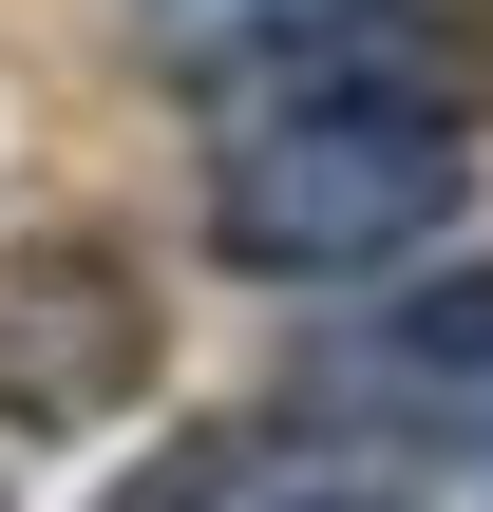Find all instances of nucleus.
<instances>
[{
	"label": "nucleus",
	"mask_w": 493,
	"mask_h": 512,
	"mask_svg": "<svg viewBox=\"0 0 493 512\" xmlns=\"http://www.w3.org/2000/svg\"><path fill=\"white\" fill-rule=\"evenodd\" d=\"M475 190V76H266L209 152V247L266 285L380 266Z\"/></svg>",
	"instance_id": "nucleus-1"
},
{
	"label": "nucleus",
	"mask_w": 493,
	"mask_h": 512,
	"mask_svg": "<svg viewBox=\"0 0 493 512\" xmlns=\"http://www.w3.org/2000/svg\"><path fill=\"white\" fill-rule=\"evenodd\" d=\"M152 361H171V323H152V285H133L114 247H0V418H19V437L133 418Z\"/></svg>",
	"instance_id": "nucleus-2"
},
{
	"label": "nucleus",
	"mask_w": 493,
	"mask_h": 512,
	"mask_svg": "<svg viewBox=\"0 0 493 512\" xmlns=\"http://www.w3.org/2000/svg\"><path fill=\"white\" fill-rule=\"evenodd\" d=\"M152 38L228 95L266 76H475L493 95V0H152Z\"/></svg>",
	"instance_id": "nucleus-3"
},
{
	"label": "nucleus",
	"mask_w": 493,
	"mask_h": 512,
	"mask_svg": "<svg viewBox=\"0 0 493 512\" xmlns=\"http://www.w3.org/2000/svg\"><path fill=\"white\" fill-rule=\"evenodd\" d=\"M342 399H361V418H399L418 456H493V266L399 285V304L342 342Z\"/></svg>",
	"instance_id": "nucleus-4"
},
{
	"label": "nucleus",
	"mask_w": 493,
	"mask_h": 512,
	"mask_svg": "<svg viewBox=\"0 0 493 512\" xmlns=\"http://www.w3.org/2000/svg\"><path fill=\"white\" fill-rule=\"evenodd\" d=\"M304 512H361V494H304Z\"/></svg>",
	"instance_id": "nucleus-5"
}]
</instances>
